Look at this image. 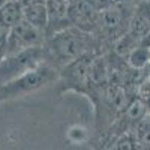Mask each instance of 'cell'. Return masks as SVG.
<instances>
[{
  "instance_id": "6da1fadb",
  "label": "cell",
  "mask_w": 150,
  "mask_h": 150,
  "mask_svg": "<svg viewBox=\"0 0 150 150\" xmlns=\"http://www.w3.org/2000/svg\"><path fill=\"white\" fill-rule=\"evenodd\" d=\"M92 33L71 24L50 35V38L44 42V50L47 62L56 68H62L80 56L92 51Z\"/></svg>"
},
{
  "instance_id": "7a4b0ae2",
  "label": "cell",
  "mask_w": 150,
  "mask_h": 150,
  "mask_svg": "<svg viewBox=\"0 0 150 150\" xmlns=\"http://www.w3.org/2000/svg\"><path fill=\"white\" fill-rule=\"evenodd\" d=\"M59 69L50 62H45L41 66L23 74L8 83L0 84V102L12 101V99L23 98L41 89H45L59 80Z\"/></svg>"
},
{
  "instance_id": "3957f363",
  "label": "cell",
  "mask_w": 150,
  "mask_h": 150,
  "mask_svg": "<svg viewBox=\"0 0 150 150\" xmlns=\"http://www.w3.org/2000/svg\"><path fill=\"white\" fill-rule=\"evenodd\" d=\"M47 62L44 45L24 48L15 53L5 54L0 60V84L8 83Z\"/></svg>"
},
{
  "instance_id": "277c9868",
  "label": "cell",
  "mask_w": 150,
  "mask_h": 150,
  "mask_svg": "<svg viewBox=\"0 0 150 150\" xmlns=\"http://www.w3.org/2000/svg\"><path fill=\"white\" fill-rule=\"evenodd\" d=\"M95 56H96L95 53L89 51L60 68L59 80L63 81L66 90L84 92L86 87L90 86L89 72H90V65Z\"/></svg>"
},
{
  "instance_id": "5b68a950",
  "label": "cell",
  "mask_w": 150,
  "mask_h": 150,
  "mask_svg": "<svg viewBox=\"0 0 150 150\" xmlns=\"http://www.w3.org/2000/svg\"><path fill=\"white\" fill-rule=\"evenodd\" d=\"M45 32L35 27L26 20H21L17 26L8 30L6 36V54L15 53L24 48L44 45L45 42Z\"/></svg>"
},
{
  "instance_id": "8992f818",
  "label": "cell",
  "mask_w": 150,
  "mask_h": 150,
  "mask_svg": "<svg viewBox=\"0 0 150 150\" xmlns=\"http://www.w3.org/2000/svg\"><path fill=\"white\" fill-rule=\"evenodd\" d=\"M125 9L119 3H110L99 11L98 15V27L108 35H119L128 32V27H125Z\"/></svg>"
},
{
  "instance_id": "52a82bcc",
  "label": "cell",
  "mask_w": 150,
  "mask_h": 150,
  "mask_svg": "<svg viewBox=\"0 0 150 150\" xmlns=\"http://www.w3.org/2000/svg\"><path fill=\"white\" fill-rule=\"evenodd\" d=\"M98 15L99 12L93 8L89 0H74L72 2L69 12V20L72 26L92 33L95 29H98Z\"/></svg>"
},
{
  "instance_id": "ba28073f",
  "label": "cell",
  "mask_w": 150,
  "mask_h": 150,
  "mask_svg": "<svg viewBox=\"0 0 150 150\" xmlns=\"http://www.w3.org/2000/svg\"><path fill=\"white\" fill-rule=\"evenodd\" d=\"M74 0H47L48 6V29L53 33L71 26L69 12ZM47 29V30H48Z\"/></svg>"
},
{
  "instance_id": "9c48e42d",
  "label": "cell",
  "mask_w": 150,
  "mask_h": 150,
  "mask_svg": "<svg viewBox=\"0 0 150 150\" xmlns=\"http://www.w3.org/2000/svg\"><path fill=\"white\" fill-rule=\"evenodd\" d=\"M23 18L35 27L47 32L48 29V6L47 0H27L23 3Z\"/></svg>"
},
{
  "instance_id": "30bf717a",
  "label": "cell",
  "mask_w": 150,
  "mask_h": 150,
  "mask_svg": "<svg viewBox=\"0 0 150 150\" xmlns=\"http://www.w3.org/2000/svg\"><path fill=\"white\" fill-rule=\"evenodd\" d=\"M21 20H23V3L20 0H8L0 8V27L9 30L14 26H17Z\"/></svg>"
},
{
  "instance_id": "8fae6325",
  "label": "cell",
  "mask_w": 150,
  "mask_h": 150,
  "mask_svg": "<svg viewBox=\"0 0 150 150\" xmlns=\"http://www.w3.org/2000/svg\"><path fill=\"white\" fill-rule=\"evenodd\" d=\"M126 62L135 71H141V69L147 68L150 63V45L140 44L138 47H135L126 56Z\"/></svg>"
},
{
  "instance_id": "7c38bea8",
  "label": "cell",
  "mask_w": 150,
  "mask_h": 150,
  "mask_svg": "<svg viewBox=\"0 0 150 150\" xmlns=\"http://www.w3.org/2000/svg\"><path fill=\"white\" fill-rule=\"evenodd\" d=\"M112 149H119V150H132V149H140V141L137 132L132 131H125L120 134L116 141L112 143Z\"/></svg>"
},
{
  "instance_id": "4fadbf2b",
  "label": "cell",
  "mask_w": 150,
  "mask_h": 150,
  "mask_svg": "<svg viewBox=\"0 0 150 150\" xmlns=\"http://www.w3.org/2000/svg\"><path fill=\"white\" fill-rule=\"evenodd\" d=\"M68 138L74 144H81L87 140V131L80 125H74L68 129Z\"/></svg>"
},
{
  "instance_id": "5bb4252c",
  "label": "cell",
  "mask_w": 150,
  "mask_h": 150,
  "mask_svg": "<svg viewBox=\"0 0 150 150\" xmlns=\"http://www.w3.org/2000/svg\"><path fill=\"white\" fill-rule=\"evenodd\" d=\"M138 125L140 128H138V132H137V137H138V141H140V149L141 147L150 149V123L149 122L143 123L141 120Z\"/></svg>"
},
{
  "instance_id": "9a60e30c",
  "label": "cell",
  "mask_w": 150,
  "mask_h": 150,
  "mask_svg": "<svg viewBox=\"0 0 150 150\" xmlns=\"http://www.w3.org/2000/svg\"><path fill=\"white\" fill-rule=\"evenodd\" d=\"M6 54V38H0V60Z\"/></svg>"
},
{
  "instance_id": "2e32d148",
  "label": "cell",
  "mask_w": 150,
  "mask_h": 150,
  "mask_svg": "<svg viewBox=\"0 0 150 150\" xmlns=\"http://www.w3.org/2000/svg\"><path fill=\"white\" fill-rule=\"evenodd\" d=\"M8 36V30L3 29V27H0V38H6Z\"/></svg>"
},
{
  "instance_id": "e0dca14e",
  "label": "cell",
  "mask_w": 150,
  "mask_h": 150,
  "mask_svg": "<svg viewBox=\"0 0 150 150\" xmlns=\"http://www.w3.org/2000/svg\"><path fill=\"white\" fill-rule=\"evenodd\" d=\"M146 104H147V108H149V114H150V93H149V96H147V99H146Z\"/></svg>"
},
{
  "instance_id": "ac0fdd59",
  "label": "cell",
  "mask_w": 150,
  "mask_h": 150,
  "mask_svg": "<svg viewBox=\"0 0 150 150\" xmlns=\"http://www.w3.org/2000/svg\"><path fill=\"white\" fill-rule=\"evenodd\" d=\"M6 2H8V0H0V8H2V6H3Z\"/></svg>"
},
{
  "instance_id": "d6986e66",
  "label": "cell",
  "mask_w": 150,
  "mask_h": 150,
  "mask_svg": "<svg viewBox=\"0 0 150 150\" xmlns=\"http://www.w3.org/2000/svg\"><path fill=\"white\" fill-rule=\"evenodd\" d=\"M137 2H147V0H137Z\"/></svg>"
}]
</instances>
